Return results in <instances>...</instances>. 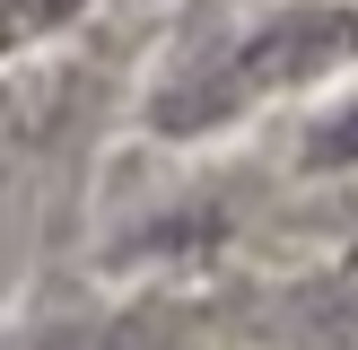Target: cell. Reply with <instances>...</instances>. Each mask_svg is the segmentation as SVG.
Wrapping results in <instances>:
<instances>
[{
  "mask_svg": "<svg viewBox=\"0 0 358 350\" xmlns=\"http://www.w3.org/2000/svg\"><path fill=\"white\" fill-rule=\"evenodd\" d=\"M358 52V9L341 0H306V9H280L262 27H245L236 44H219L210 62H192L184 79L157 97V132H210V122H236L245 105L280 97V88H306L324 70H341Z\"/></svg>",
  "mask_w": 358,
  "mask_h": 350,
  "instance_id": "6da1fadb",
  "label": "cell"
},
{
  "mask_svg": "<svg viewBox=\"0 0 358 350\" xmlns=\"http://www.w3.org/2000/svg\"><path fill=\"white\" fill-rule=\"evenodd\" d=\"M131 342H140L131 324H52V332H27L9 350H131Z\"/></svg>",
  "mask_w": 358,
  "mask_h": 350,
  "instance_id": "7a4b0ae2",
  "label": "cell"
},
{
  "mask_svg": "<svg viewBox=\"0 0 358 350\" xmlns=\"http://www.w3.org/2000/svg\"><path fill=\"white\" fill-rule=\"evenodd\" d=\"M350 158H358V105L332 122V132H315V167H350Z\"/></svg>",
  "mask_w": 358,
  "mask_h": 350,
  "instance_id": "3957f363",
  "label": "cell"
}]
</instances>
